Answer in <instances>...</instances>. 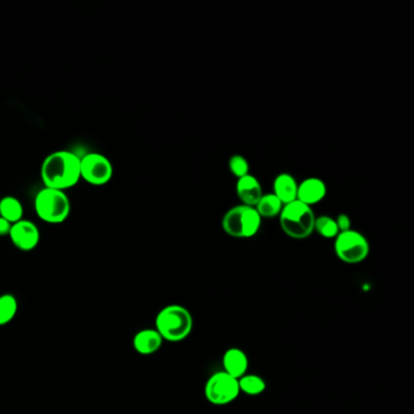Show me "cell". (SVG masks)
Returning <instances> with one entry per match:
<instances>
[{"label":"cell","mask_w":414,"mask_h":414,"mask_svg":"<svg viewBox=\"0 0 414 414\" xmlns=\"http://www.w3.org/2000/svg\"><path fill=\"white\" fill-rule=\"evenodd\" d=\"M238 379L224 371L213 373L204 386V395L208 402L214 406H228L240 395Z\"/></svg>","instance_id":"52a82bcc"},{"label":"cell","mask_w":414,"mask_h":414,"mask_svg":"<svg viewBox=\"0 0 414 414\" xmlns=\"http://www.w3.org/2000/svg\"><path fill=\"white\" fill-rule=\"evenodd\" d=\"M39 219L47 224H62L71 214V201L65 191L44 187L34 199Z\"/></svg>","instance_id":"277c9868"},{"label":"cell","mask_w":414,"mask_h":414,"mask_svg":"<svg viewBox=\"0 0 414 414\" xmlns=\"http://www.w3.org/2000/svg\"><path fill=\"white\" fill-rule=\"evenodd\" d=\"M228 169L237 179H240L250 174V163L241 155H233L228 161Z\"/></svg>","instance_id":"ffe728a7"},{"label":"cell","mask_w":414,"mask_h":414,"mask_svg":"<svg viewBox=\"0 0 414 414\" xmlns=\"http://www.w3.org/2000/svg\"><path fill=\"white\" fill-rule=\"evenodd\" d=\"M369 242L367 238L355 230H347L339 233L334 241V252L345 264H359L364 262L369 255Z\"/></svg>","instance_id":"8992f818"},{"label":"cell","mask_w":414,"mask_h":414,"mask_svg":"<svg viewBox=\"0 0 414 414\" xmlns=\"http://www.w3.org/2000/svg\"><path fill=\"white\" fill-rule=\"evenodd\" d=\"M255 209L259 213V216L267 219H272L276 216H279L281 211L284 209V204L276 197L274 194L262 195L259 203L255 206Z\"/></svg>","instance_id":"2e32d148"},{"label":"cell","mask_w":414,"mask_h":414,"mask_svg":"<svg viewBox=\"0 0 414 414\" xmlns=\"http://www.w3.org/2000/svg\"><path fill=\"white\" fill-rule=\"evenodd\" d=\"M250 366V359L245 352L241 350L240 347H230L225 351L223 356V367L224 372L228 373L230 376L240 379L241 376L247 374Z\"/></svg>","instance_id":"7c38bea8"},{"label":"cell","mask_w":414,"mask_h":414,"mask_svg":"<svg viewBox=\"0 0 414 414\" xmlns=\"http://www.w3.org/2000/svg\"><path fill=\"white\" fill-rule=\"evenodd\" d=\"M18 310L16 296L10 293L0 296V327L13 321Z\"/></svg>","instance_id":"ac0fdd59"},{"label":"cell","mask_w":414,"mask_h":414,"mask_svg":"<svg viewBox=\"0 0 414 414\" xmlns=\"http://www.w3.org/2000/svg\"><path fill=\"white\" fill-rule=\"evenodd\" d=\"M274 195L282 202L284 206L296 201L298 182L293 178V175L281 173L276 177L274 181Z\"/></svg>","instance_id":"5bb4252c"},{"label":"cell","mask_w":414,"mask_h":414,"mask_svg":"<svg viewBox=\"0 0 414 414\" xmlns=\"http://www.w3.org/2000/svg\"><path fill=\"white\" fill-rule=\"evenodd\" d=\"M113 177V165L101 153L91 152L81 158V179L94 186H103Z\"/></svg>","instance_id":"ba28073f"},{"label":"cell","mask_w":414,"mask_h":414,"mask_svg":"<svg viewBox=\"0 0 414 414\" xmlns=\"http://www.w3.org/2000/svg\"><path fill=\"white\" fill-rule=\"evenodd\" d=\"M315 230L325 238H335L339 235L338 226L335 219L330 216H318L315 220Z\"/></svg>","instance_id":"d6986e66"},{"label":"cell","mask_w":414,"mask_h":414,"mask_svg":"<svg viewBox=\"0 0 414 414\" xmlns=\"http://www.w3.org/2000/svg\"><path fill=\"white\" fill-rule=\"evenodd\" d=\"M161 334L152 328L141 330L133 338V347L140 355L148 356L156 354L163 345Z\"/></svg>","instance_id":"4fadbf2b"},{"label":"cell","mask_w":414,"mask_h":414,"mask_svg":"<svg viewBox=\"0 0 414 414\" xmlns=\"http://www.w3.org/2000/svg\"><path fill=\"white\" fill-rule=\"evenodd\" d=\"M240 393H245L248 396H259L267 390V383L262 376L257 374H245L238 379Z\"/></svg>","instance_id":"e0dca14e"},{"label":"cell","mask_w":414,"mask_h":414,"mask_svg":"<svg viewBox=\"0 0 414 414\" xmlns=\"http://www.w3.org/2000/svg\"><path fill=\"white\" fill-rule=\"evenodd\" d=\"M23 204L13 196H5L0 199V216L13 225L23 219Z\"/></svg>","instance_id":"9a60e30c"},{"label":"cell","mask_w":414,"mask_h":414,"mask_svg":"<svg viewBox=\"0 0 414 414\" xmlns=\"http://www.w3.org/2000/svg\"><path fill=\"white\" fill-rule=\"evenodd\" d=\"M11 224L0 216V237L9 236Z\"/></svg>","instance_id":"7402d4cb"},{"label":"cell","mask_w":414,"mask_h":414,"mask_svg":"<svg viewBox=\"0 0 414 414\" xmlns=\"http://www.w3.org/2000/svg\"><path fill=\"white\" fill-rule=\"evenodd\" d=\"M44 187L66 191L81 180V158L71 151H56L45 157L40 167Z\"/></svg>","instance_id":"6da1fadb"},{"label":"cell","mask_w":414,"mask_h":414,"mask_svg":"<svg viewBox=\"0 0 414 414\" xmlns=\"http://www.w3.org/2000/svg\"><path fill=\"white\" fill-rule=\"evenodd\" d=\"M262 228V216L254 207L237 206L226 211L223 219L225 233L233 238H252Z\"/></svg>","instance_id":"5b68a950"},{"label":"cell","mask_w":414,"mask_h":414,"mask_svg":"<svg viewBox=\"0 0 414 414\" xmlns=\"http://www.w3.org/2000/svg\"><path fill=\"white\" fill-rule=\"evenodd\" d=\"M335 223L338 226L339 233H344V231L351 230V220L347 214H339Z\"/></svg>","instance_id":"44dd1931"},{"label":"cell","mask_w":414,"mask_h":414,"mask_svg":"<svg viewBox=\"0 0 414 414\" xmlns=\"http://www.w3.org/2000/svg\"><path fill=\"white\" fill-rule=\"evenodd\" d=\"M315 214L313 209L301 201L284 206L279 214V223L284 233L294 240H304L315 231Z\"/></svg>","instance_id":"3957f363"},{"label":"cell","mask_w":414,"mask_h":414,"mask_svg":"<svg viewBox=\"0 0 414 414\" xmlns=\"http://www.w3.org/2000/svg\"><path fill=\"white\" fill-rule=\"evenodd\" d=\"M327 195V186L321 179L308 178L298 185L296 199L306 206L320 203Z\"/></svg>","instance_id":"8fae6325"},{"label":"cell","mask_w":414,"mask_h":414,"mask_svg":"<svg viewBox=\"0 0 414 414\" xmlns=\"http://www.w3.org/2000/svg\"><path fill=\"white\" fill-rule=\"evenodd\" d=\"M9 237L17 250H23V252L33 250L40 241L38 226L30 220L25 219L11 225Z\"/></svg>","instance_id":"9c48e42d"},{"label":"cell","mask_w":414,"mask_h":414,"mask_svg":"<svg viewBox=\"0 0 414 414\" xmlns=\"http://www.w3.org/2000/svg\"><path fill=\"white\" fill-rule=\"evenodd\" d=\"M156 328L163 340L178 342L190 337L194 330V317L189 310L179 304L167 305L157 313Z\"/></svg>","instance_id":"7a4b0ae2"},{"label":"cell","mask_w":414,"mask_h":414,"mask_svg":"<svg viewBox=\"0 0 414 414\" xmlns=\"http://www.w3.org/2000/svg\"><path fill=\"white\" fill-rule=\"evenodd\" d=\"M236 194L243 206L254 208L259 203V201L264 195L262 185H260L258 179L250 174L237 179Z\"/></svg>","instance_id":"30bf717a"}]
</instances>
